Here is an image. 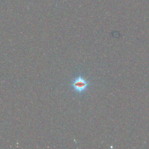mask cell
I'll list each match as a JSON object with an SVG mask.
<instances>
[{"mask_svg":"<svg viewBox=\"0 0 149 149\" xmlns=\"http://www.w3.org/2000/svg\"><path fill=\"white\" fill-rule=\"evenodd\" d=\"M70 85L75 92L79 94H82L88 89L90 86V83L88 80L84 78L82 75L80 74L74 78Z\"/></svg>","mask_w":149,"mask_h":149,"instance_id":"6da1fadb","label":"cell"}]
</instances>
